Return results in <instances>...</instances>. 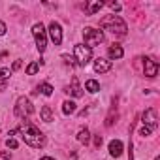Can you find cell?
Segmentation results:
<instances>
[{"instance_id":"obj_1","label":"cell","mask_w":160,"mask_h":160,"mask_svg":"<svg viewBox=\"0 0 160 160\" xmlns=\"http://www.w3.org/2000/svg\"><path fill=\"white\" fill-rule=\"evenodd\" d=\"M17 132H21V136H23V139H25V143H28L30 147H34V149H40V147H43V143H45V138H43V134L40 132V128H36L34 124H30L28 121H25L19 128H15Z\"/></svg>"},{"instance_id":"obj_2","label":"cell","mask_w":160,"mask_h":160,"mask_svg":"<svg viewBox=\"0 0 160 160\" xmlns=\"http://www.w3.org/2000/svg\"><path fill=\"white\" fill-rule=\"evenodd\" d=\"M100 27L104 30H109L113 34H119V36H124L126 34V23L119 17V15H108L104 19H100Z\"/></svg>"},{"instance_id":"obj_3","label":"cell","mask_w":160,"mask_h":160,"mask_svg":"<svg viewBox=\"0 0 160 160\" xmlns=\"http://www.w3.org/2000/svg\"><path fill=\"white\" fill-rule=\"evenodd\" d=\"M73 53H75V60H77L79 66H87L91 62V58H92V49L83 45V43H77L73 47Z\"/></svg>"},{"instance_id":"obj_4","label":"cell","mask_w":160,"mask_h":160,"mask_svg":"<svg viewBox=\"0 0 160 160\" xmlns=\"http://www.w3.org/2000/svg\"><path fill=\"white\" fill-rule=\"evenodd\" d=\"M83 40H85L87 47H94V45H100L104 42V34H102V30H96V28L87 27L83 30Z\"/></svg>"},{"instance_id":"obj_5","label":"cell","mask_w":160,"mask_h":160,"mask_svg":"<svg viewBox=\"0 0 160 160\" xmlns=\"http://www.w3.org/2000/svg\"><path fill=\"white\" fill-rule=\"evenodd\" d=\"M32 34H34V38H36L38 51L43 53L45 47H47V38H45V28H43V25H42V23H36V25L32 27Z\"/></svg>"},{"instance_id":"obj_6","label":"cell","mask_w":160,"mask_h":160,"mask_svg":"<svg viewBox=\"0 0 160 160\" xmlns=\"http://www.w3.org/2000/svg\"><path fill=\"white\" fill-rule=\"evenodd\" d=\"M32 111H34V108H32L30 100L25 98V96H21V98L17 100V106H15V115H17L19 119H25V117L32 115Z\"/></svg>"},{"instance_id":"obj_7","label":"cell","mask_w":160,"mask_h":160,"mask_svg":"<svg viewBox=\"0 0 160 160\" xmlns=\"http://www.w3.org/2000/svg\"><path fill=\"white\" fill-rule=\"evenodd\" d=\"M141 122H143V126L145 128H149L151 132L152 130H156V126H158V119H156V109L154 108H149V109H145V113L141 115Z\"/></svg>"},{"instance_id":"obj_8","label":"cell","mask_w":160,"mask_h":160,"mask_svg":"<svg viewBox=\"0 0 160 160\" xmlns=\"http://www.w3.org/2000/svg\"><path fill=\"white\" fill-rule=\"evenodd\" d=\"M49 34H51V40H53L55 45H60V43H62V28H60L58 23L53 21V23L49 25Z\"/></svg>"},{"instance_id":"obj_9","label":"cell","mask_w":160,"mask_h":160,"mask_svg":"<svg viewBox=\"0 0 160 160\" xmlns=\"http://www.w3.org/2000/svg\"><path fill=\"white\" fill-rule=\"evenodd\" d=\"M143 72H145L147 77H154V75L158 73V64H156L152 58L145 57V58H143Z\"/></svg>"},{"instance_id":"obj_10","label":"cell","mask_w":160,"mask_h":160,"mask_svg":"<svg viewBox=\"0 0 160 160\" xmlns=\"http://www.w3.org/2000/svg\"><path fill=\"white\" fill-rule=\"evenodd\" d=\"M109 68H111L109 60H106V58H96L94 60V72L96 73H106V72H109Z\"/></svg>"},{"instance_id":"obj_11","label":"cell","mask_w":160,"mask_h":160,"mask_svg":"<svg viewBox=\"0 0 160 160\" xmlns=\"http://www.w3.org/2000/svg\"><path fill=\"white\" fill-rule=\"evenodd\" d=\"M66 92L72 94V96H75V98H81L83 96V91H81V87H79V79L75 75L72 77V89H66Z\"/></svg>"},{"instance_id":"obj_12","label":"cell","mask_w":160,"mask_h":160,"mask_svg":"<svg viewBox=\"0 0 160 160\" xmlns=\"http://www.w3.org/2000/svg\"><path fill=\"white\" fill-rule=\"evenodd\" d=\"M102 6H104V2L96 0V2H91V4H83V10H85V13H87V15H94Z\"/></svg>"},{"instance_id":"obj_13","label":"cell","mask_w":160,"mask_h":160,"mask_svg":"<svg viewBox=\"0 0 160 160\" xmlns=\"http://www.w3.org/2000/svg\"><path fill=\"white\" fill-rule=\"evenodd\" d=\"M109 152H111V156L119 158V156H121V152H122V143H121L119 139H113V141L109 143Z\"/></svg>"},{"instance_id":"obj_14","label":"cell","mask_w":160,"mask_h":160,"mask_svg":"<svg viewBox=\"0 0 160 160\" xmlns=\"http://www.w3.org/2000/svg\"><path fill=\"white\" fill-rule=\"evenodd\" d=\"M108 53H109V57H111L113 60H115V58H122V55H124L122 47H121V45H117V43H113V45L109 47V51H108Z\"/></svg>"},{"instance_id":"obj_15","label":"cell","mask_w":160,"mask_h":160,"mask_svg":"<svg viewBox=\"0 0 160 160\" xmlns=\"http://www.w3.org/2000/svg\"><path fill=\"white\" fill-rule=\"evenodd\" d=\"M77 139L79 141H81V143H89V139H91V134H89V130L87 128H81V130H79V134H77Z\"/></svg>"},{"instance_id":"obj_16","label":"cell","mask_w":160,"mask_h":160,"mask_svg":"<svg viewBox=\"0 0 160 160\" xmlns=\"http://www.w3.org/2000/svg\"><path fill=\"white\" fill-rule=\"evenodd\" d=\"M42 119H43L45 122H51V121H53V111H51L49 106H43V108H42Z\"/></svg>"},{"instance_id":"obj_17","label":"cell","mask_w":160,"mask_h":160,"mask_svg":"<svg viewBox=\"0 0 160 160\" xmlns=\"http://www.w3.org/2000/svg\"><path fill=\"white\" fill-rule=\"evenodd\" d=\"M85 89L89 92H98L100 91V85H98V81H94V79H89V81L85 83Z\"/></svg>"},{"instance_id":"obj_18","label":"cell","mask_w":160,"mask_h":160,"mask_svg":"<svg viewBox=\"0 0 160 160\" xmlns=\"http://www.w3.org/2000/svg\"><path fill=\"white\" fill-rule=\"evenodd\" d=\"M62 111H64V115L73 113V111H75V104H73V102H70V100H66V102L62 104Z\"/></svg>"},{"instance_id":"obj_19","label":"cell","mask_w":160,"mask_h":160,"mask_svg":"<svg viewBox=\"0 0 160 160\" xmlns=\"http://www.w3.org/2000/svg\"><path fill=\"white\" fill-rule=\"evenodd\" d=\"M115 119H117V108H111L109 109V115L106 117V126H111L115 122Z\"/></svg>"},{"instance_id":"obj_20","label":"cell","mask_w":160,"mask_h":160,"mask_svg":"<svg viewBox=\"0 0 160 160\" xmlns=\"http://www.w3.org/2000/svg\"><path fill=\"white\" fill-rule=\"evenodd\" d=\"M40 91H42L45 96H51V94H53V87H51L49 83H42V85H40Z\"/></svg>"},{"instance_id":"obj_21","label":"cell","mask_w":160,"mask_h":160,"mask_svg":"<svg viewBox=\"0 0 160 160\" xmlns=\"http://www.w3.org/2000/svg\"><path fill=\"white\" fill-rule=\"evenodd\" d=\"M38 70H40V64H38V62H32V64H28V68H27V73H28V75H34Z\"/></svg>"},{"instance_id":"obj_22","label":"cell","mask_w":160,"mask_h":160,"mask_svg":"<svg viewBox=\"0 0 160 160\" xmlns=\"http://www.w3.org/2000/svg\"><path fill=\"white\" fill-rule=\"evenodd\" d=\"M10 77V70H6V68H2L0 70V79H2V81H6V79Z\"/></svg>"},{"instance_id":"obj_23","label":"cell","mask_w":160,"mask_h":160,"mask_svg":"<svg viewBox=\"0 0 160 160\" xmlns=\"http://www.w3.org/2000/svg\"><path fill=\"white\" fill-rule=\"evenodd\" d=\"M6 145H8V147H12V149H17V145H19V143H17L13 138H8V139H6Z\"/></svg>"},{"instance_id":"obj_24","label":"cell","mask_w":160,"mask_h":160,"mask_svg":"<svg viewBox=\"0 0 160 160\" xmlns=\"http://www.w3.org/2000/svg\"><path fill=\"white\" fill-rule=\"evenodd\" d=\"M4 34H6V23L0 21V36H4Z\"/></svg>"},{"instance_id":"obj_25","label":"cell","mask_w":160,"mask_h":160,"mask_svg":"<svg viewBox=\"0 0 160 160\" xmlns=\"http://www.w3.org/2000/svg\"><path fill=\"white\" fill-rule=\"evenodd\" d=\"M109 8L115 10V12H119V10H121V4H117V2H109Z\"/></svg>"},{"instance_id":"obj_26","label":"cell","mask_w":160,"mask_h":160,"mask_svg":"<svg viewBox=\"0 0 160 160\" xmlns=\"http://www.w3.org/2000/svg\"><path fill=\"white\" fill-rule=\"evenodd\" d=\"M102 145V136H94V147H100Z\"/></svg>"},{"instance_id":"obj_27","label":"cell","mask_w":160,"mask_h":160,"mask_svg":"<svg viewBox=\"0 0 160 160\" xmlns=\"http://www.w3.org/2000/svg\"><path fill=\"white\" fill-rule=\"evenodd\" d=\"M62 58H64V60H66V62H68L70 66H73V58H70L68 55H62Z\"/></svg>"},{"instance_id":"obj_28","label":"cell","mask_w":160,"mask_h":160,"mask_svg":"<svg viewBox=\"0 0 160 160\" xmlns=\"http://www.w3.org/2000/svg\"><path fill=\"white\" fill-rule=\"evenodd\" d=\"M19 68H21V60H15L13 62V70H19Z\"/></svg>"},{"instance_id":"obj_29","label":"cell","mask_w":160,"mask_h":160,"mask_svg":"<svg viewBox=\"0 0 160 160\" xmlns=\"http://www.w3.org/2000/svg\"><path fill=\"white\" fill-rule=\"evenodd\" d=\"M6 89V81H2V79H0V91H4Z\"/></svg>"},{"instance_id":"obj_30","label":"cell","mask_w":160,"mask_h":160,"mask_svg":"<svg viewBox=\"0 0 160 160\" xmlns=\"http://www.w3.org/2000/svg\"><path fill=\"white\" fill-rule=\"evenodd\" d=\"M40 160H55V158H49V156H43V158H40Z\"/></svg>"},{"instance_id":"obj_31","label":"cell","mask_w":160,"mask_h":160,"mask_svg":"<svg viewBox=\"0 0 160 160\" xmlns=\"http://www.w3.org/2000/svg\"><path fill=\"white\" fill-rule=\"evenodd\" d=\"M4 160H8V154H4Z\"/></svg>"},{"instance_id":"obj_32","label":"cell","mask_w":160,"mask_h":160,"mask_svg":"<svg viewBox=\"0 0 160 160\" xmlns=\"http://www.w3.org/2000/svg\"><path fill=\"white\" fill-rule=\"evenodd\" d=\"M154 160H160V158H158V156H156V158H154Z\"/></svg>"}]
</instances>
